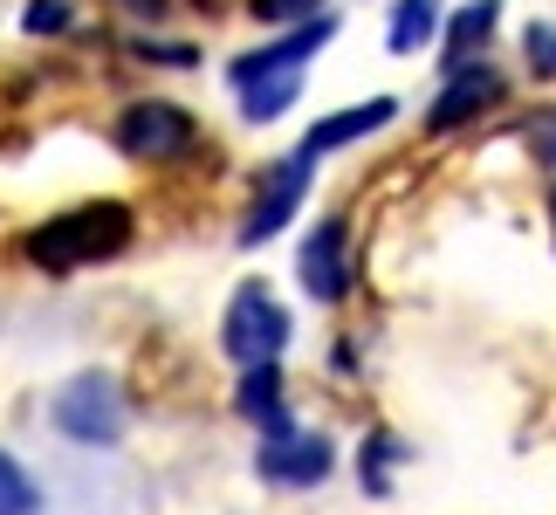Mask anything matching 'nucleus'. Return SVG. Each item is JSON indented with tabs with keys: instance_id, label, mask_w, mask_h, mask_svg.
Wrapping results in <instances>:
<instances>
[{
	"instance_id": "nucleus-1",
	"label": "nucleus",
	"mask_w": 556,
	"mask_h": 515,
	"mask_svg": "<svg viewBox=\"0 0 556 515\" xmlns=\"http://www.w3.org/2000/svg\"><path fill=\"white\" fill-rule=\"evenodd\" d=\"M131 248V206L124 200H83V206H62L55 221H41L28 234V262L49 268V275H70V268H90V262H111V254Z\"/></svg>"
},
{
	"instance_id": "nucleus-2",
	"label": "nucleus",
	"mask_w": 556,
	"mask_h": 515,
	"mask_svg": "<svg viewBox=\"0 0 556 515\" xmlns=\"http://www.w3.org/2000/svg\"><path fill=\"white\" fill-rule=\"evenodd\" d=\"M49 426L70 447H117L124 440V392L111 372H76L55 385L49 399Z\"/></svg>"
},
{
	"instance_id": "nucleus-3",
	"label": "nucleus",
	"mask_w": 556,
	"mask_h": 515,
	"mask_svg": "<svg viewBox=\"0 0 556 515\" xmlns=\"http://www.w3.org/2000/svg\"><path fill=\"white\" fill-rule=\"evenodd\" d=\"M220 343L233 364H275L289 343V310L275 303L268 282H241L227 303V324H220Z\"/></svg>"
},
{
	"instance_id": "nucleus-4",
	"label": "nucleus",
	"mask_w": 556,
	"mask_h": 515,
	"mask_svg": "<svg viewBox=\"0 0 556 515\" xmlns=\"http://www.w3.org/2000/svg\"><path fill=\"white\" fill-rule=\"evenodd\" d=\"M192 145H200V117L173 97H144L117 117V152H131V159L165 165V159H186Z\"/></svg>"
},
{
	"instance_id": "nucleus-5",
	"label": "nucleus",
	"mask_w": 556,
	"mask_h": 515,
	"mask_svg": "<svg viewBox=\"0 0 556 515\" xmlns=\"http://www.w3.org/2000/svg\"><path fill=\"white\" fill-rule=\"evenodd\" d=\"M309 159L295 152V159H275L262 172V186H254V206H248V221H241V248H262L275 241L289 221H295V206H303V192H309Z\"/></svg>"
},
{
	"instance_id": "nucleus-6",
	"label": "nucleus",
	"mask_w": 556,
	"mask_h": 515,
	"mask_svg": "<svg viewBox=\"0 0 556 515\" xmlns=\"http://www.w3.org/2000/svg\"><path fill=\"white\" fill-rule=\"evenodd\" d=\"M502 90H508V83H502L495 62H467V70H454V76H446V90L426 103V131L446 138V131H460V124H475L481 111H495V103H502Z\"/></svg>"
},
{
	"instance_id": "nucleus-7",
	"label": "nucleus",
	"mask_w": 556,
	"mask_h": 515,
	"mask_svg": "<svg viewBox=\"0 0 556 515\" xmlns=\"http://www.w3.org/2000/svg\"><path fill=\"white\" fill-rule=\"evenodd\" d=\"M330 467H337V447L324 434L262 440V454H254V475L275 481V488H316V481H330Z\"/></svg>"
},
{
	"instance_id": "nucleus-8",
	"label": "nucleus",
	"mask_w": 556,
	"mask_h": 515,
	"mask_svg": "<svg viewBox=\"0 0 556 515\" xmlns=\"http://www.w3.org/2000/svg\"><path fill=\"white\" fill-rule=\"evenodd\" d=\"M295 282H303L316 303H337L351 289V248H344V221H316L309 241H303V262H295Z\"/></svg>"
},
{
	"instance_id": "nucleus-9",
	"label": "nucleus",
	"mask_w": 556,
	"mask_h": 515,
	"mask_svg": "<svg viewBox=\"0 0 556 515\" xmlns=\"http://www.w3.org/2000/svg\"><path fill=\"white\" fill-rule=\"evenodd\" d=\"M337 35V21L330 14H316V21H303L295 35H282V41H268V49H248L241 62H233V90H248V83H262V76H289V70H303V62L324 49V41Z\"/></svg>"
},
{
	"instance_id": "nucleus-10",
	"label": "nucleus",
	"mask_w": 556,
	"mask_h": 515,
	"mask_svg": "<svg viewBox=\"0 0 556 515\" xmlns=\"http://www.w3.org/2000/svg\"><path fill=\"white\" fill-rule=\"evenodd\" d=\"M399 117V103L392 97H371V103H351V111H337V117H324V124H309V138L295 145L309 165L324 159V152H344V145H357V138H371V131H384V124Z\"/></svg>"
},
{
	"instance_id": "nucleus-11",
	"label": "nucleus",
	"mask_w": 556,
	"mask_h": 515,
	"mask_svg": "<svg viewBox=\"0 0 556 515\" xmlns=\"http://www.w3.org/2000/svg\"><path fill=\"white\" fill-rule=\"evenodd\" d=\"M233 405H241V419L262 440H295V419H289V405H282V372H275V364H248Z\"/></svg>"
},
{
	"instance_id": "nucleus-12",
	"label": "nucleus",
	"mask_w": 556,
	"mask_h": 515,
	"mask_svg": "<svg viewBox=\"0 0 556 515\" xmlns=\"http://www.w3.org/2000/svg\"><path fill=\"white\" fill-rule=\"evenodd\" d=\"M495 21H502V0H467V8L454 14V28H446L440 41V55H446V70H467L481 49H488V35H495Z\"/></svg>"
},
{
	"instance_id": "nucleus-13",
	"label": "nucleus",
	"mask_w": 556,
	"mask_h": 515,
	"mask_svg": "<svg viewBox=\"0 0 556 515\" xmlns=\"http://www.w3.org/2000/svg\"><path fill=\"white\" fill-rule=\"evenodd\" d=\"M295 97H303V70H289V76H262V83H248V90H241V117H248V124H275Z\"/></svg>"
},
{
	"instance_id": "nucleus-14",
	"label": "nucleus",
	"mask_w": 556,
	"mask_h": 515,
	"mask_svg": "<svg viewBox=\"0 0 556 515\" xmlns=\"http://www.w3.org/2000/svg\"><path fill=\"white\" fill-rule=\"evenodd\" d=\"M440 35V8L433 0H399L392 8V55H419Z\"/></svg>"
},
{
	"instance_id": "nucleus-15",
	"label": "nucleus",
	"mask_w": 556,
	"mask_h": 515,
	"mask_svg": "<svg viewBox=\"0 0 556 515\" xmlns=\"http://www.w3.org/2000/svg\"><path fill=\"white\" fill-rule=\"evenodd\" d=\"M0 515H41V488L8 447H0Z\"/></svg>"
},
{
	"instance_id": "nucleus-16",
	"label": "nucleus",
	"mask_w": 556,
	"mask_h": 515,
	"mask_svg": "<svg viewBox=\"0 0 556 515\" xmlns=\"http://www.w3.org/2000/svg\"><path fill=\"white\" fill-rule=\"evenodd\" d=\"M392 461H405V440L371 434L365 454H357V475H365V495H392Z\"/></svg>"
},
{
	"instance_id": "nucleus-17",
	"label": "nucleus",
	"mask_w": 556,
	"mask_h": 515,
	"mask_svg": "<svg viewBox=\"0 0 556 515\" xmlns=\"http://www.w3.org/2000/svg\"><path fill=\"white\" fill-rule=\"evenodd\" d=\"M248 8H254V21H295L303 28V21L324 14V0H248Z\"/></svg>"
},
{
	"instance_id": "nucleus-18",
	"label": "nucleus",
	"mask_w": 556,
	"mask_h": 515,
	"mask_svg": "<svg viewBox=\"0 0 556 515\" xmlns=\"http://www.w3.org/2000/svg\"><path fill=\"white\" fill-rule=\"evenodd\" d=\"M522 49H529V70L536 76H556V21H536Z\"/></svg>"
},
{
	"instance_id": "nucleus-19",
	"label": "nucleus",
	"mask_w": 556,
	"mask_h": 515,
	"mask_svg": "<svg viewBox=\"0 0 556 515\" xmlns=\"http://www.w3.org/2000/svg\"><path fill=\"white\" fill-rule=\"evenodd\" d=\"M21 28H28V35H55V28H70V8H62V0H35V8L21 14Z\"/></svg>"
},
{
	"instance_id": "nucleus-20",
	"label": "nucleus",
	"mask_w": 556,
	"mask_h": 515,
	"mask_svg": "<svg viewBox=\"0 0 556 515\" xmlns=\"http://www.w3.org/2000/svg\"><path fill=\"white\" fill-rule=\"evenodd\" d=\"M529 152H536L549 165V179H556V111H543L536 124H529Z\"/></svg>"
},
{
	"instance_id": "nucleus-21",
	"label": "nucleus",
	"mask_w": 556,
	"mask_h": 515,
	"mask_svg": "<svg viewBox=\"0 0 556 515\" xmlns=\"http://www.w3.org/2000/svg\"><path fill=\"white\" fill-rule=\"evenodd\" d=\"M124 8H131V14H159L165 0H124Z\"/></svg>"
},
{
	"instance_id": "nucleus-22",
	"label": "nucleus",
	"mask_w": 556,
	"mask_h": 515,
	"mask_svg": "<svg viewBox=\"0 0 556 515\" xmlns=\"http://www.w3.org/2000/svg\"><path fill=\"white\" fill-rule=\"evenodd\" d=\"M549 227H556V179H549Z\"/></svg>"
}]
</instances>
